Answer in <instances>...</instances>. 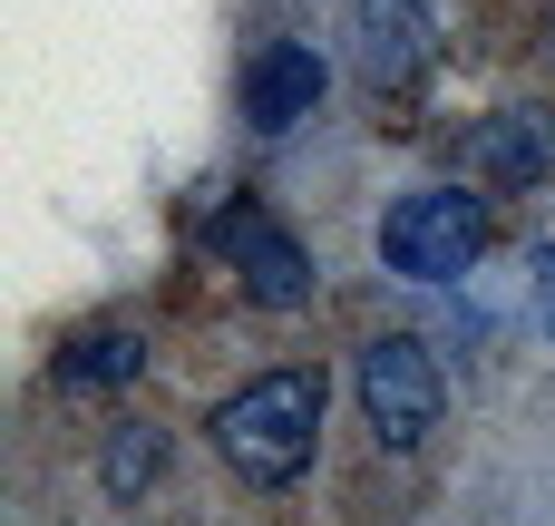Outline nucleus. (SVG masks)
<instances>
[{
	"label": "nucleus",
	"mask_w": 555,
	"mask_h": 526,
	"mask_svg": "<svg viewBox=\"0 0 555 526\" xmlns=\"http://www.w3.org/2000/svg\"><path fill=\"white\" fill-rule=\"evenodd\" d=\"M527 303H537V332H555V234L537 244V264H527Z\"/></svg>",
	"instance_id": "10"
},
{
	"label": "nucleus",
	"mask_w": 555,
	"mask_h": 526,
	"mask_svg": "<svg viewBox=\"0 0 555 526\" xmlns=\"http://www.w3.org/2000/svg\"><path fill=\"white\" fill-rule=\"evenodd\" d=\"M322 88H332L322 49L273 39V49H254V59H244V127H254V137H283V127H302V117L322 107Z\"/></svg>",
	"instance_id": "5"
},
{
	"label": "nucleus",
	"mask_w": 555,
	"mask_h": 526,
	"mask_svg": "<svg viewBox=\"0 0 555 526\" xmlns=\"http://www.w3.org/2000/svg\"><path fill=\"white\" fill-rule=\"evenodd\" d=\"M459 166H478L488 185H537V176H555V127L537 117V107L478 117V127L459 137Z\"/></svg>",
	"instance_id": "6"
},
{
	"label": "nucleus",
	"mask_w": 555,
	"mask_h": 526,
	"mask_svg": "<svg viewBox=\"0 0 555 526\" xmlns=\"http://www.w3.org/2000/svg\"><path fill=\"white\" fill-rule=\"evenodd\" d=\"M166 459H176L166 429H156V420H127V429L98 449V478H107V498H146V488L166 478Z\"/></svg>",
	"instance_id": "8"
},
{
	"label": "nucleus",
	"mask_w": 555,
	"mask_h": 526,
	"mask_svg": "<svg viewBox=\"0 0 555 526\" xmlns=\"http://www.w3.org/2000/svg\"><path fill=\"white\" fill-rule=\"evenodd\" d=\"M205 244H215V254L244 273V293H254V303H273V312L312 303V254H302V244H293V234H283L263 205H244V195H234V205L205 224Z\"/></svg>",
	"instance_id": "4"
},
{
	"label": "nucleus",
	"mask_w": 555,
	"mask_h": 526,
	"mask_svg": "<svg viewBox=\"0 0 555 526\" xmlns=\"http://www.w3.org/2000/svg\"><path fill=\"white\" fill-rule=\"evenodd\" d=\"M351 20H361V68L380 88L420 78V59H429V0H361Z\"/></svg>",
	"instance_id": "7"
},
{
	"label": "nucleus",
	"mask_w": 555,
	"mask_h": 526,
	"mask_svg": "<svg viewBox=\"0 0 555 526\" xmlns=\"http://www.w3.org/2000/svg\"><path fill=\"white\" fill-rule=\"evenodd\" d=\"M439 400H449V381H439L429 342L390 332V342L361 351V420H371V439H390V449L429 439V429H439Z\"/></svg>",
	"instance_id": "3"
},
{
	"label": "nucleus",
	"mask_w": 555,
	"mask_h": 526,
	"mask_svg": "<svg viewBox=\"0 0 555 526\" xmlns=\"http://www.w3.org/2000/svg\"><path fill=\"white\" fill-rule=\"evenodd\" d=\"M546 59H555V39H546Z\"/></svg>",
	"instance_id": "11"
},
{
	"label": "nucleus",
	"mask_w": 555,
	"mask_h": 526,
	"mask_svg": "<svg viewBox=\"0 0 555 526\" xmlns=\"http://www.w3.org/2000/svg\"><path fill=\"white\" fill-rule=\"evenodd\" d=\"M137 361H146V342L117 322V332H98V342H68V351H59V390H117V381H137Z\"/></svg>",
	"instance_id": "9"
},
{
	"label": "nucleus",
	"mask_w": 555,
	"mask_h": 526,
	"mask_svg": "<svg viewBox=\"0 0 555 526\" xmlns=\"http://www.w3.org/2000/svg\"><path fill=\"white\" fill-rule=\"evenodd\" d=\"M312 439H322V371H263L215 410V459L254 488L302 478Z\"/></svg>",
	"instance_id": "1"
},
{
	"label": "nucleus",
	"mask_w": 555,
	"mask_h": 526,
	"mask_svg": "<svg viewBox=\"0 0 555 526\" xmlns=\"http://www.w3.org/2000/svg\"><path fill=\"white\" fill-rule=\"evenodd\" d=\"M478 254H488V205L468 185H420L380 215V264L410 283H459Z\"/></svg>",
	"instance_id": "2"
}]
</instances>
